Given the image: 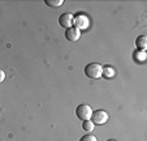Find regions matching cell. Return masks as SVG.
<instances>
[{
  "label": "cell",
  "mask_w": 147,
  "mask_h": 141,
  "mask_svg": "<svg viewBox=\"0 0 147 141\" xmlns=\"http://www.w3.org/2000/svg\"><path fill=\"white\" fill-rule=\"evenodd\" d=\"M46 5L48 7H52V8H59V7L63 5L64 0H45Z\"/></svg>",
  "instance_id": "obj_9"
},
{
  "label": "cell",
  "mask_w": 147,
  "mask_h": 141,
  "mask_svg": "<svg viewBox=\"0 0 147 141\" xmlns=\"http://www.w3.org/2000/svg\"><path fill=\"white\" fill-rule=\"evenodd\" d=\"M80 141H98L96 137H95L94 135H91V133H87V135L82 136V137L80 138Z\"/></svg>",
  "instance_id": "obj_12"
},
{
  "label": "cell",
  "mask_w": 147,
  "mask_h": 141,
  "mask_svg": "<svg viewBox=\"0 0 147 141\" xmlns=\"http://www.w3.org/2000/svg\"><path fill=\"white\" fill-rule=\"evenodd\" d=\"M134 58H136V60H138V61H144L146 60V51H138L137 50L136 52H134Z\"/></svg>",
  "instance_id": "obj_10"
},
{
  "label": "cell",
  "mask_w": 147,
  "mask_h": 141,
  "mask_svg": "<svg viewBox=\"0 0 147 141\" xmlns=\"http://www.w3.org/2000/svg\"><path fill=\"white\" fill-rule=\"evenodd\" d=\"M116 75V71H115L113 67L111 65H104L102 69V76L104 78H113Z\"/></svg>",
  "instance_id": "obj_8"
},
{
  "label": "cell",
  "mask_w": 147,
  "mask_h": 141,
  "mask_svg": "<svg viewBox=\"0 0 147 141\" xmlns=\"http://www.w3.org/2000/svg\"><path fill=\"white\" fill-rule=\"evenodd\" d=\"M94 123L91 122V120H85V122L82 123V128L85 131H86V132H91L92 129H94Z\"/></svg>",
  "instance_id": "obj_11"
},
{
  "label": "cell",
  "mask_w": 147,
  "mask_h": 141,
  "mask_svg": "<svg viewBox=\"0 0 147 141\" xmlns=\"http://www.w3.org/2000/svg\"><path fill=\"white\" fill-rule=\"evenodd\" d=\"M4 80H5V73L3 69H0V82H3Z\"/></svg>",
  "instance_id": "obj_13"
},
{
  "label": "cell",
  "mask_w": 147,
  "mask_h": 141,
  "mask_svg": "<svg viewBox=\"0 0 147 141\" xmlns=\"http://www.w3.org/2000/svg\"><path fill=\"white\" fill-rule=\"evenodd\" d=\"M90 120L96 125H102L108 120V114L104 110H95V111H92V115Z\"/></svg>",
  "instance_id": "obj_3"
},
{
  "label": "cell",
  "mask_w": 147,
  "mask_h": 141,
  "mask_svg": "<svg viewBox=\"0 0 147 141\" xmlns=\"http://www.w3.org/2000/svg\"><path fill=\"white\" fill-rule=\"evenodd\" d=\"M136 46L138 51H146L147 48V37L146 35H139L136 39Z\"/></svg>",
  "instance_id": "obj_7"
},
{
  "label": "cell",
  "mask_w": 147,
  "mask_h": 141,
  "mask_svg": "<svg viewBox=\"0 0 147 141\" xmlns=\"http://www.w3.org/2000/svg\"><path fill=\"white\" fill-rule=\"evenodd\" d=\"M81 37V30L77 29L76 26H70V28L65 29V38L70 42H76L78 41Z\"/></svg>",
  "instance_id": "obj_6"
},
{
  "label": "cell",
  "mask_w": 147,
  "mask_h": 141,
  "mask_svg": "<svg viewBox=\"0 0 147 141\" xmlns=\"http://www.w3.org/2000/svg\"><path fill=\"white\" fill-rule=\"evenodd\" d=\"M73 18H74V14L69 13V12L63 13L60 17H59V25L64 29L70 28V26H73Z\"/></svg>",
  "instance_id": "obj_5"
},
{
  "label": "cell",
  "mask_w": 147,
  "mask_h": 141,
  "mask_svg": "<svg viewBox=\"0 0 147 141\" xmlns=\"http://www.w3.org/2000/svg\"><path fill=\"white\" fill-rule=\"evenodd\" d=\"M102 69L103 65H100L99 63H90L85 67V75L89 78H100L102 77Z\"/></svg>",
  "instance_id": "obj_1"
},
{
  "label": "cell",
  "mask_w": 147,
  "mask_h": 141,
  "mask_svg": "<svg viewBox=\"0 0 147 141\" xmlns=\"http://www.w3.org/2000/svg\"><path fill=\"white\" fill-rule=\"evenodd\" d=\"M76 115L80 120L85 122V120H90L92 115V108L89 105H80L76 108Z\"/></svg>",
  "instance_id": "obj_2"
},
{
  "label": "cell",
  "mask_w": 147,
  "mask_h": 141,
  "mask_svg": "<svg viewBox=\"0 0 147 141\" xmlns=\"http://www.w3.org/2000/svg\"><path fill=\"white\" fill-rule=\"evenodd\" d=\"M108 141H116V140H113V138H109V140Z\"/></svg>",
  "instance_id": "obj_14"
},
{
  "label": "cell",
  "mask_w": 147,
  "mask_h": 141,
  "mask_svg": "<svg viewBox=\"0 0 147 141\" xmlns=\"http://www.w3.org/2000/svg\"><path fill=\"white\" fill-rule=\"evenodd\" d=\"M89 25H90V21L86 14L80 13V14H77V16H74V18H73V26H76V28L80 29V30L87 29Z\"/></svg>",
  "instance_id": "obj_4"
}]
</instances>
